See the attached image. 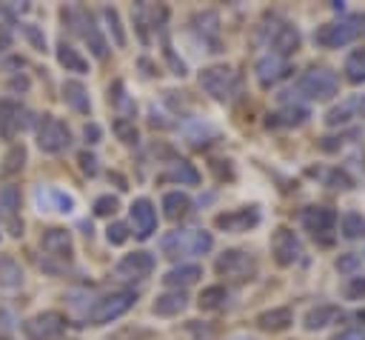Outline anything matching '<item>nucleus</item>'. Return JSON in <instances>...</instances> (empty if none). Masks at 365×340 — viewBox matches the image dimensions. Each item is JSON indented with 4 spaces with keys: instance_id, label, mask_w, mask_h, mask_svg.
I'll return each instance as SVG.
<instances>
[{
    "instance_id": "f257e3e1",
    "label": "nucleus",
    "mask_w": 365,
    "mask_h": 340,
    "mask_svg": "<svg viewBox=\"0 0 365 340\" xmlns=\"http://www.w3.org/2000/svg\"><path fill=\"white\" fill-rule=\"evenodd\" d=\"M214 249V237L205 229H174L160 237V251L165 257H185V254H205Z\"/></svg>"
},
{
    "instance_id": "f03ea898",
    "label": "nucleus",
    "mask_w": 365,
    "mask_h": 340,
    "mask_svg": "<svg viewBox=\"0 0 365 340\" xmlns=\"http://www.w3.org/2000/svg\"><path fill=\"white\" fill-rule=\"evenodd\" d=\"M200 86L220 103H231L240 94V77L231 66H208L200 71Z\"/></svg>"
},
{
    "instance_id": "7ed1b4c3",
    "label": "nucleus",
    "mask_w": 365,
    "mask_h": 340,
    "mask_svg": "<svg viewBox=\"0 0 365 340\" xmlns=\"http://www.w3.org/2000/svg\"><path fill=\"white\" fill-rule=\"evenodd\" d=\"M297 94L305 97V100H331L339 94V77L325 69V66H317V69H308L299 80H297Z\"/></svg>"
},
{
    "instance_id": "20e7f679",
    "label": "nucleus",
    "mask_w": 365,
    "mask_h": 340,
    "mask_svg": "<svg viewBox=\"0 0 365 340\" xmlns=\"http://www.w3.org/2000/svg\"><path fill=\"white\" fill-rule=\"evenodd\" d=\"M214 271L225 280H254L257 277V260L251 251L245 249H225L217 260H214Z\"/></svg>"
},
{
    "instance_id": "39448f33",
    "label": "nucleus",
    "mask_w": 365,
    "mask_h": 340,
    "mask_svg": "<svg viewBox=\"0 0 365 340\" xmlns=\"http://www.w3.org/2000/svg\"><path fill=\"white\" fill-rule=\"evenodd\" d=\"M362 26H359V17H342V20H331V23H322L317 31H314V43L319 49H342L348 43H354L359 37Z\"/></svg>"
},
{
    "instance_id": "423d86ee",
    "label": "nucleus",
    "mask_w": 365,
    "mask_h": 340,
    "mask_svg": "<svg viewBox=\"0 0 365 340\" xmlns=\"http://www.w3.org/2000/svg\"><path fill=\"white\" fill-rule=\"evenodd\" d=\"M137 294L131 289H123V291H111L106 297H100L88 311H86V320L94 323V326H103V323H111L117 317H123L131 306H134Z\"/></svg>"
},
{
    "instance_id": "0eeeda50",
    "label": "nucleus",
    "mask_w": 365,
    "mask_h": 340,
    "mask_svg": "<svg viewBox=\"0 0 365 340\" xmlns=\"http://www.w3.org/2000/svg\"><path fill=\"white\" fill-rule=\"evenodd\" d=\"M63 20H68L71 29L80 31V37L88 43V49H91L94 57H106L108 54V43L100 34V26L94 23V14L91 11H86V9H68V11H63Z\"/></svg>"
},
{
    "instance_id": "6e6552de",
    "label": "nucleus",
    "mask_w": 365,
    "mask_h": 340,
    "mask_svg": "<svg viewBox=\"0 0 365 340\" xmlns=\"http://www.w3.org/2000/svg\"><path fill=\"white\" fill-rule=\"evenodd\" d=\"M37 146L46 154H60L63 149L71 146V129L60 117L43 114V120L37 123Z\"/></svg>"
},
{
    "instance_id": "1a4fd4ad",
    "label": "nucleus",
    "mask_w": 365,
    "mask_h": 340,
    "mask_svg": "<svg viewBox=\"0 0 365 340\" xmlns=\"http://www.w3.org/2000/svg\"><path fill=\"white\" fill-rule=\"evenodd\" d=\"M66 326L68 320L60 311H40L23 323V334L26 340H57L66 331Z\"/></svg>"
},
{
    "instance_id": "9d476101",
    "label": "nucleus",
    "mask_w": 365,
    "mask_h": 340,
    "mask_svg": "<svg viewBox=\"0 0 365 340\" xmlns=\"http://www.w3.org/2000/svg\"><path fill=\"white\" fill-rule=\"evenodd\" d=\"M271 254H274V263L277 266H294L302 260V240L288 229V226H279L274 234H271Z\"/></svg>"
},
{
    "instance_id": "9b49d317",
    "label": "nucleus",
    "mask_w": 365,
    "mask_h": 340,
    "mask_svg": "<svg viewBox=\"0 0 365 340\" xmlns=\"http://www.w3.org/2000/svg\"><path fill=\"white\" fill-rule=\"evenodd\" d=\"M262 214L257 206H240V209H231V211H222L214 217V226L220 231H228V234H242V231H251L254 226H259Z\"/></svg>"
},
{
    "instance_id": "f8f14e48",
    "label": "nucleus",
    "mask_w": 365,
    "mask_h": 340,
    "mask_svg": "<svg viewBox=\"0 0 365 340\" xmlns=\"http://www.w3.org/2000/svg\"><path fill=\"white\" fill-rule=\"evenodd\" d=\"M265 40L271 46V54H279L288 60V54H294L299 49V31L297 26H291L288 20H274L265 29Z\"/></svg>"
},
{
    "instance_id": "ddd939ff",
    "label": "nucleus",
    "mask_w": 365,
    "mask_h": 340,
    "mask_svg": "<svg viewBox=\"0 0 365 340\" xmlns=\"http://www.w3.org/2000/svg\"><path fill=\"white\" fill-rule=\"evenodd\" d=\"M31 123L29 117V109L11 97H3L0 100V137L3 140H14L26 126Z\"/></svg>"
},
{
    "instance_id": "4468645a",
    "label": "nucleus",
    "mask_w": 365,
    "mask_h": 340,
    "mask_svg": "<svg viewBox=\"0 0 365 340\" xmlns=\"http://www.w3.org/2000/svg\"><path fill=\"white\" fill-rule=\"evenodd\" d=\"M154 266H157L154 254L145 251V249H140V251L123 254V257L117 260V266H114V274H117L120 280H143V277H148V274L154 271Z\"/></svg>"
},
{
    "instance_id": "2eb2a0df",
    "label": "nucleus",
    "mask_w": 365,
    "mask_h": 340,
    "mask_svg": "<svg viewBox=\"0 0 365 340\" xmlns=\"http://www.w3.org/2000/svg\"><path fill=\"white\" fill-rule=\"evenodd\" d=\"M299 223H302V229H305L308 234L325 237L328 231L336 229V211L328 209V206H308V209H302Z\"/></svg>"
},
{
    "instance_id": "dca6fc26",
    "label": "nucleus",
    "mask_w": 365,
    "mask_h": 340,
    "mask_svg": "<svg viewBox=\"0 0 365 340\" xmlns=\"http://www.w3.org/2000/svg\"><path fill=\"white\" fill-rule=\"evenodd\" d=\"M254 71H257L259 86H262V89H271V86H277L279 80H285V77L291 74V63H288L285 57H279V54H271V51H268L265 57H259V60H257Z\"/></svg>"
},
{
    "instance_id": "f3484780",
    "label": "nucleus",
    "mask_w": 365,
    "mask_h": 340,
    "mask_svg": "<svg viewBox=\"0 0 365 340\" xmlns=\"http://www.w3.org/2000/svg\"><path fill=\"white\" fill-rule=\"evenodd\" d=\"M131 223H134V234L140 240H148L154 231H157V209L148 197H137L131 203Z\"/></svg>"
},
{
    "instance_id": "a211bd4d",
    "label": "nucleus",
    "mask_w": 365,
    "mask_h": 340,
    "mask_svg": "<svg viewBox=\"0 0 365 340\" xmlns=\"http://www.w3.org/2000/svg\"><path fill=\"white\" fill-rule=\"evenodd\" d=\"M40 249H43L48 257H54V260H71V254H74L71 231H66V229H60V226L46 229L43 237H40Z\"/></svg>"
},
{
    "instance_id": "6ab92c4d",
    "label": "nucleus",
    "mask_w": 365,
    "mask_h": 340,
    "mask_svg": "<svg viewBox=\"0 0 365 340\" xmlns=\"http://www.w3.org/2000/svg\"><path fill=\"white\" fill-rule=\"evenodd\" d=\"M34 200H37L40 211H60V214L74 211V197L66 194L63 189H54V186H37Z\"/></svg>"
},
{
    "instance_id": "aec40b11",
    "label": "nucleus",
    "mask_w": 365,
    "mask_h": 340,
    "mask_svg": "<svg viewBox=\"0 0 365 340\" xmlns=\"http://www.w3.org/2000/svg\"><path fill=\"white\" fill-rule=\"evenodd\" d=\"M17 211H20V186L6 183V186L0 189V214L9 220L14 237L23 234V220H17Z\"/></svg>"
},
{
    "instance_id": "412c9836",
    "label": "nucleus",
    "mask_w": 365,
    "mask_h": 340,
    "mask_svg": "<svg viewBox=\"0 0 365 340\" xmlns=\"http://www.w3.org/2000/svg\"><path fill=\"white\" fill-rule=\"evenodd\" d=\"M342 317H345V314H342L339 306H334V303H319V306H314V309L305 311L302 326H305L308 331H319V329H328V326L339 323Z\"/></svg>"
},
{
    "instance_id": "4be33fe9",
    "label": "nucleus",
    "mask_w": 365,
    "mask_h": 340,
    "mask_svg": "<svg viewBox=\"0 0 365 340\" xmlns=\"http://www.w3.org/2000/svg\"><path fill=\"white\" fill-rule=\"evenodd\" d=\"M311 117V111L299 103H288L282 109H277L274 114H268V126L271 129H291V126H302Z\"/></svg>"
},
{
    "instance_id": "5701e85b",
    "label": "nucleus",
    "mask_w": 365,
    "mask_h": 340,
    "mask_svg": "<svg viewBox=\"0 0 365 340\" xmlns=\"http://www.w3.org/2000/svg\"><path fill=\"white\" fill-rule=\"evenodd\" d=\"M185 306H188V294H185V291H180V289H168V291L157 294V300H154L151 311H154V314H160V317H174V314L185 311Z\"/></svg>"
},
{
    "instance_id": "b1692460",
    "label": "nucleus",
    "mask_w": 365,
    "mask_h": 340,
    "mask_svg": "<svg viewBox=\"0 0 365 340\" xmlns=\"http://www.w3.org/2000/svg\"><path fill=\"white\" fill-rule=\"evenodd\" d=\"M60 91H63L66 106H71L77 114H88V111H91V97H88V89H86L80 80H63Z\"/></svg>"
},
{
    "instance_id": "393cba45",
    "label": "nucleus",
    "mask_w": 365,
    "mask_h": 340,
    "mask_svg": "<svg viewBox=\"0 0 365 340\" xmlns=\"http://www.w3.org/2000/svg\"><path fill=\"white\" fill-rule=\"evenodd\" d=\"M157 180H163V183H180V186H197L200 183V171L188 160H174Z\"/></svg>"
},
{
    "instance_id": "a878e982",
    "label": "nucleus",
    "mask_w": 365,
    "mask_h": 340,
    "mask_svg": "<svg viewBox=\"0 0 365 340\" xmlns=\"http://www.w3.org/2000/svg\"><path fill=\"white\" fill-rule=\"evenodd\" d=\"M200 277H202V269H200L197 263H180V266H174V269L165 271L163 283H165L168 289H180V291H182L185 286H194Z\"/></svg>"
},
{
    "instance_id": "bb28decb",
    "label": "nucleus",
    "mask_w": 365,
    "mask_h": 340,
    "mask_svg": "<svg viewBox=\"0 0 365 340\" xmlns=\"http://www.w3.org/2000/svg\"><path fill=\"white\" fill-rule=\"evenodd\" d=\"M291 323H294V311L288 306H277V309H268V311L257 314V326L262 331H285Z\"/></svg>"
},
{
    "instance_id": "cd10ccee",
    "label": "nucleus",
    "mask_w": 365,
    "mask_h": 340,
    "mask_svg": "<svg viewBox=\"0 0 365 340\" xmlns=\"http://www.w3.org/2000/svg\"><path fill=\"white\" fill-rule=\"evenodd\" d=\"M191 23H194V29L202 34V43L208 40V43H211V51H220V17H217L214 11H202V14H197Z\"/></svg>"
},
{
    "instance_id": "c85d7f7f",
    "label": "nucleus",
    "mask_w": 365,
    "mask_h": 340,
    "mask_svg": "<svg viewBox=\"0 0 365 340\" xmlns=\"http://www.w3.org/2000/svg\"><path fill=\"white\" fill-rule=\"evenodd\" d=\"M191 211V197L185 194V191H165L163 194V214L168 217V220H180V217H185Z\"/></svg>"
},
{
    "instance_id": "c756f323",
    "label": "nucleus",
    "mask_w": 365,
    "mask_h": 340,
    "mask_svg": "<svg viewBox=\"0 0 365 340\" xmlns=\"http://www.w3.org/2000/svg\"><path fill=\"white\" fill-rule=\"evenodd\" d=\"M26 157H29L26 146H23V143H14V146L3 154V160H0V177H14V174H20L23 166H26Z\"/></svg>"
},
{
    "instance_id": "7c9ffc66",
    "label": "nucleus",
    "mask_w": 365,
    "mask_h": 340,
    "mask_svg": "<svg viewBox=\"0 0 365 340\" xmlns=\"http://www.w3.org/2000/svg\"><path fill=\"white\" fill-rule=\"evenodd\" d=\"M23 286V266L11 254H0V289Z\"/></svg>"
},
{
    "instance_id": "2f4dec72",
    "label": "nucleus",
    "mask_w": 365,
    "mask_h": 340,
    "mask_svg": "<svg viewBox=\"0 0 365 340\" xmlns=\"http://www.w3.org/2000/svg\"><path fill=\"white\" fill-rule=\"evenodd\" d=\"M225 303H228V289L220 286V283L205 286V289L200 291V297H197V306H200L202 311H217V309H222Z\"/></svg>"
},
{
    "instance_id": "473e14b6",
    "label": "nucleus",
    "mask_w": 365,
    "mask_h": 340,
    "mask_svg": "<svg viewBox=\"0 0 365 340\" xmlns=\"http://www.w3.org/2000/svg\"><path fill=\"white\" fill-rule=\"evenodd\" d=\"M57 63H60L66 71H77V74H86V71H88L86 57H83L77 49H71L68 43H60V46H57Z\"/></svg>"
},
{
    "instance_id": "72a5a7b5",
    "label": "nucleus",
    "mask_w": 365,
    "mask_h": 340,
    "mask_svg": "<svg viewBox=\"0 0 365 340\" xmlns=\"http://www.w3.org/2000/svg\"><path fill=\"white\" fill-rule=\"evenodd\" d=\"M339 229H342V237L359 240V237H365V217L359 211H345L339 217Z\"/></svg>"
},
{
    "instance_id": "f704fd0d",
    "label": "nucleus",
    "mask_w": 365,
    "mask_h": 340,
    "mask_svg": "<svg viewBox=\"0 0 365 340\" xmlns=\"http://www.w3.org/2000/svg\"><path fill=\"white\" fill-rule=\"evenodd\" d=\"M345 77L348 83H365V49H354L345 57Z\"/></svg>"
},
{
    "instance_id": "c9c22d12",
    "label": "nucleus",
    "mask_w": 365,
    "mask_h": 340,
    "mask_svg": "<svg viewBox=\"0 0 365 340\" xmlns=\"http://www.w3.org/2000/svg\"><path fill=\"white\" fill-rule=\"evenodd\" d=\"M103 17H106V29H108L114 46L123 49V46H125V31H123V23H120V11L108 6V9H103Z\"/></svg>"
},
{
    "instance_id": "e433bc0d",
    "label": "nucleus",
    "mask_w": 365,
    "mask_h": 340,
    "mask_svg": "<svg viewBox=\"0 0 365 340\" xmlns=\"http://www.w3.org/2000/svg\"><path fill=\"white\" fill-rule=\"evenodd\" d=\"M111 131H114V134H117L123 143H128V146L140 140V134H137V126H134V120H131V117H117V120L111 123Z\"/></svg>"
},
{
    "instance_id": "4c0bfd02",
    "label": "nucleus",
    "mask_w": 365,
    "mask_h": 340,
    "mask_svg": "<svg viewBox=\"0 0 365 340\" xmlns=\"http://www.w3.org/2000/svg\"><path fill=\"white\" fill-rule=\"evenodd\" d=\"M354 109H356V103H354V100H345L342 106H334V109L325 114V123H328V126H345V123L354 117Z\"/></svg>"
},
{
    "instance_id": "58836bf2",
    "label": "nucleus",
    "mask_w": 365,
    "mask_h": 340,
    "mask_svg": "<svg viewBox=\"0 0 365 340\" xmlns=\"http://www.w3.org/2000/svg\"><path fill=\"white\" fill-rule=\"evenodd\" d=\"M342 297L345 300H362L365 297V274H351L342 286Z\"/></svg>"
},
{
    "instance_id": "ea45409f",
    "label": "nucleus",
    "mask_w": 365,
    "mask_h": 340,
    "mask_svg": "<svg viewBox=\"0 0 365 340\" xmlns=\"http://www.w3.org/2000/svg\"><path fill=\"white\" fill-rule=\"evenodd\" d=\"M334 269H336L339 274H356V271L362 269V257H359V254H354V251H345V254H339V257H336Z\"/></svg>"
},
{
    "instance_id": "a19ab883",
    "label": "nucleus",
    "mask_w": 365,
    "mask_h": 340,
    "mask_svg": "<svg viewBox=\"0 0 365 340\" xmlns=\"http://www.w3.org/2000/svg\"><path fill=\"white\" fill-rule=\"evenodd\" d=\"M108 100H111L117 109H128V111H134V103L125 97V86H123V80H114V83L108 86Z\"/></svg>"
},
{
    "instance_id": "79ce46f5",
    "label": "nucleus",
    "mask_w": 365,
    "mask_h": 340,
    "mask_svg": "<svg viewBox=\"0 0 365 340\" xmlns=\"http://www.w3.org/2000/svg\"><path fill=\"white\" fill-rule=\"evenodd\" d=\"M128 223H123V220H114V223H108V229H106V240L111 243V246H123L125 240H128Z\"/></svg>"
},
{
    "instance_id": "37998d69",
    "label": "nucleus",
    "mask_w": 365,
    "mask_h": 340,
    "mask_svg": "<svg viewBox=\"0 0 365 340\" xmlns=\"http://www.w3.org/2000/svg\"><path fill=\"white\" fill-rule=\"evenodd\" d=\"M23 37L31 43V49L46 51V34H43L40 26H34V23H23Z\"/></svg>"
},
{
    "instance_id": "c03bdc74",
    "label": "nucleus",
    "mask_w": 365,
    "mask_h": 340,
    "mask_svg": "<svg viewBox=\"0 0 365 340\" xmlns=\"http://www.w3.org/2000/svg\"><path fill=\"white\" fill-rule=\"evenodd\" d=\"M117 209H120V200L114 194H103V197L94 200V214L97 217H111Z\"/></svg>"
},
{
    "instance_id": "a18cd8bd",
    "label": "nucleus",
    "mask_w": 365,
    "mask_h": 340,
    "mask_svg": "<svg viewBox=\"0 0 365 340\" xmlns=\"http://www.w3.org/2000/svg\"><path fill=\"white\" fill-rule=\"evenodd\" d=\"M163 54H165V60H168V66H171V74L185 77V63L174 54V49H171V43H168V40H163Z\"/></svg>"
},
{
    "instance_id": "49530a36",
    "label": "nucleus",
    "mask_w": 365,
    "mask_h": 340,
    "mask_svg": "<svg viewBox=\"0 0 365 340\" xmlns=\"http://www.w3.org/2000/svg\"><path fill=\"white\" fill-rule=\"evenodd\" d=\"M77 163H80L83 174H88V177H94V174L100 171V166H97V157H94L91 151H80V154H77Z\"/></svg>"
},
{
    "instance_id": "de8ad7c7",
    "label": "nucleus",
    "mask_w": 365,
    "mask_h": 340,
    "mask_svg": "<svg viewBox=\"0 0 365 340\" xmlns=\"http://www.w3.org/2000/svg\"><path fill=\"white\" fill-rule=\"evenodd\" d=\"M325 183L334 186V189H351V177H348L345 171H339V169H331V171L325 174Z\"/></svg>"
},
{
    "instance_id": "09e8293b",
    "label": "nucleus",
    "mask_w": 365,
    "mask_h": 340,
    "mask_svg": "<svg viewBox=\"0 0 365 340\" xmlns=\"http://www.w3.org/2000/svg\"><path fill=\"white\" fill-rule=\"evenodd\" d=\"M83 137H86V143H88V146H94V143H100L103 129H100L97 123H86V126H83Z\"/></svg>"
},
{
    "instance_id": "8fccbe9b",
    "label": "nucleus",
    "mask_w": 365,
    "mask_h": 340,
    "mask_svg": "<svg viewBox=\"0 0 365 340\" xmlns=\"http://www.w3.org/2000/svg\"><path fill=\"white\" fill-rule=\"evenodd\" d=\"M331 340H365V329H342Z\"/></svg>"
},
{
    "instance_id": "3c124183",
    "label": "nucleus",
    "mask_w": 365,
    "mask_h": 340,
    "mask_svg": "<svg viewBox=\"0 0 365 340\" xmlns=\"http://www.w3.org/2000/svg\"><path fill=\"white\" fill-rule=\"evenodd\" d=\"M9 46H11V31H9V29H0V54H3Z\"/></svg>"
},
{
    "instance_id": "603ef678",
    "label": "nucleus",
    "mask_w": 365,
    "mask_h": 340,
    "mask_svg": "<svg viewBox=\"0 0 365 340\" xmlns=\"http://www.w3.org/2000/svg\"><path fill=\"white\" fill-rule=\"evenodd\" d=\"M9 89H14V91H17V89L26 91V89H29V77H14V80L9 83Z\"/></svg>"
},
{
    "instance_id": "864d4df0",
    "label": "nucleus",
    "mask_w": 365,
    "mask_h": 340,
    "mask_svg": "<svg viewBox=\"0 0 365 340\" xmlns=\"http://www.w3.org/2000/svg\"><path fill=\"white\" fill-rule=\"evenodd\" d=\"M356 106H359V109H362V111H365V97H362V100H359V103H356Z\"/></svg>"
}]
</instances>
